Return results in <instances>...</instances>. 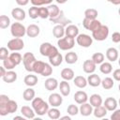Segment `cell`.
<instances>
[{
  "label": "cell",
  "instance_id": "obj_1",
  "mask_svg": "<svg viewBox=\"0 0 120 120\" xmlns=\"http://www.w3.org/2000/svg\"><path fill=\"white\" fill-rule=\"evenodd\" d=\"M31 105H32V108L34 109L36 114H38L39 116H42L45 113H47L48 111H49V109H50L49 108V106H50L49 102L44 101L41 98H38H38H35L32 100Z\"/></svg>",
  "mask_w": 120,
  "mask_h": 120
},
{
  "label": "cell",
  "instance_id": "obj_2",
  "mask_svg": "<svg viewBox=\"0 0 120 120\" xmlns=\"http://www.w3.org/2000/svg\"><path fill=\"white\" fill-rule=\"evenodd\" d=\"M18 110V104L15 100L9 99L6 104L0 105V115L6 116L9 113H14Z\"/></svg>",
  "mask_w": 120,
  "mask_h": 120
},
{
  "label": "cell",
  "instance_id": "obj_3",
  "mask_svg": "<svg viewBox=\"0 0 120 120\" xmlns=\"http://www.w3.org/2000/svg\"><path fill=\"white\" fill-rule=\"evenodd\" d=\"M75 45V38L71 37L65 36L62 38L57 40V46L62 51H68L71 50Z\"/></svg>",
  "mask_w": 120,
  "mask_h": 120
},
{
  "label": "cell",
  "instance_id": "obj_4",
  "mask_svg": "<svg viewBox=\"0 0 120 120\" xmlns=\"http://www.w3.org/2000/svg\"><path fill=\"white\" fill-rule=\"evenodd\" d=\"M109 27L107 25L101 24L99 28H98L97 30H95L94 32H92V38L95 40L98 41H103L105 40L108 36H109Z\"/></svg>",
  "mask_w": 120,
  "mask_h": 120
},
{
  "label": "cell",
  "instance_id": "obj_5",
  "mask_svg": "<svg viewBox=\"0 0 120 120\" xmlns=\"http://www.w3.org/2000/svg\"><path fill=\"white\" fill-rule=\"evenodd\" d=\"M39 52L42 56L50 57V56L57 53L58 49L55 46L52 45L50 42H43L39 47Z\"/></svg>",
  "mask_w": 120,
  "mask_h": 120
},
{
  "label": "cell",
  "instance_id": "obj_6",
  "mask_svg": "<svg viewBox=\"0 0 120 120\" xmlns=\"http://www.w3.org/2000/svg\"><path fill=\"white\" fill-rule=\"evenodd\" d=\"M36 61H37V59L33 52H27L22 55L23 67H24L25 70H27L28 72H33V67H34V64L36 63Z\"/></svg>",
  "mask_w": 120,
  "mask_h": 120
},
{
  "label": "cell",
  "instance_id": "obj_7",
  "mask_svg": "<svg viewBox=\"0 0 120 120\" xmlns=\"http://www.w3.org/2000/svg\"><path fill=\"white\" fill-rule=\"evenodd\" d=\"M10 33L14 38H23L26 35V27L21 22H13L10 25Z\"/></svg>",
  "mask_w": 120,
  "mask_h": 120
},
{
  "label": "cell",
  "instance_id": "obj_8",
  "mask_svg": "<svg viewBox=\"0 0 120 120\" xmlns=\"http://www.w3.org/2000/svg\"><path fill=\"white\" fill-rule=\"evenodd\" d=\"M8 48L9 51L12 52H19L24 48V42L22 38H14L8 40Z\"/></svg>",
  "mask_w": 120,
  "mask_h": 120
},
{
  "label": "cell",
  "instance_id": "obj_9",
  "mask_svg": "<svg viewBox=\"0 0 120 120\" xmlns=\"http://www.w3.org/2000/svg\"><path fill=\"white\" fill-rule=\"evenodd\" d=\"M76 42L81 47L88 48L93 43V38L87 34H79L76 38Z\"/></svg>",
  "mask_w": 120,
  "mask_h": 120
},
{
  "label": "cell",
  "instance_id": "obj_10",
  "mask_svg": "<svg viewBox=\"0 0 120 120\" xmlns=\"http://www.w3.org/2000/svg\"><path fill=\"white\" fill-rule=\"evenodd\" d=\"M82 25L83 27L86 29V30H89L91 32H94L95 30H97L98 28L100 27L101 25V22L97 20V19H87V18H84L82 20Z\"/></svg>",
  "mask_w": 120,
  "mask_h": 120
},
{
  "label": "cell",
  "instance_id": "obj_11",
  "mask_svg": "<svg viewBox=\"0 0 120 120\" xmlns=\"http://www.w3.org/2000/svg\"><path fill=\"white\" fill-rule=\"evenodd\" d=\"M48 102L52 107H59L63 103L62 95L58 93H52L48 98Z\"/></svg>",
  "mask_w": 120,
  "mask_h": 120
},
{
  "label": "cell",
  "instance_id": "obj_12",
  "mask_svg": "<svg viewBox=\"0 0 120 120\" xmlns=\"http://www.w3.org/2000/svg\"><path fill=\"white\" fill-rule=\"evenodd\" d=\"M73 98H74L75 102H76L77 104H80V105L82 104V103L87 102V100L89 99V98H88L86 92H84V91H82V90H79V91L75 92V94H74V96H73Z\"/></svg>",
  "mask_w": 120,
  "mask_h": 120
},
{
  "label": "cell",
  "instance_id": "obj_13",
  "mask_svg": "<svg viewBox=\"0 0 120 120\" xmlns=\"http://www.w3.org/2000/svg\"><path fill=\"white\" fill-rule=\"evenodd\" d=\"M96 68H97V64L92 59H87L82 64V69L87 74L94 73L95 70H96Z\"/></svg>",
  "mask_w": 120,
  "mask_h": 120
},
{
  "label": "cell",
  "instance_id": "obj_14",
  "mask_svg": "<svg viewBox=\"0 0 120 120\" xmlns=\"http://www.w3.org/2000/svg\"><path fill=\"white\" fill-rule=\"evenodd\" d=\"M103 105H104V107H105L109 112H113L115 109H117L118 101H117L114 98L109 97V98H107L104 100Z\"/></svg>",
  "mask_w": 120,
  "mask_h": 120
},
{
  "label": "cell",
  "instance_id": "obj_15",
  "mask_svg": "<svg viewBox=\"0 0 120 120\" xmlns=\"http://www.w3.org/2000/svg\"><path fill=\"white\" fill-rule=\"evenodd\" d=\"M11 16L16 21H23L26 17V13L21 8H14L11 10Z\"/></svg>",
  "mask_w": 120,
  "mask_h": 120
},
{
  "label": "cell",
  "instance_id": "obj_16",
  "mask_svg": "<svg viewBox=\"0 0 120 120\" xmlns=\"http://www.w3.org/2000/svg\"><path fill=\"white\" fill-rule=\"evenodd\" d=\"M39 33H40V28L37 24L32 23L26 27V35L29 38H36L39 35Z\"/></svg>",
  "mask_w": 120,
  "mask_h": 120
},
{
  "label": "cell",
  "instance_id": "obj_17",
  "mask_svg": "<svg viewBox=\"0 0 120 120\" xmlns=\"http://www.w3.org/2000/svg\"><path fill=\"white\" fill-rule=\"evenodd\" d=\"M119 57V53H118V50L115 49L114 47H111L108 48L106 51V58L110 61V62H115L116 60H118Z\"/></svg>",
  "mask_w": 120,
  "mask_h": 120
},
{
  "label": "cell",
  "instance_id": "obj_18",
  "mask_svg": "<svg viewBox=\"0 0 120 120\" xmlns=\"http://www.w3.org/2000/svg\"><path fill=\"white\" fill-rule=\"evenodd\" d=\"M50 21H51L52 22L55 23V24H61V25H63V26H65V25H67L68 23L71 22L70 20H68V19L65 17V15H64V11H63V10H61L60 14H59L56 18L50 19Z\"/></svg>",
  "mask_w": 120,
  "mask_h": 120
},
{
  "label": "cell",
  "instance_id": "obj_19",
  "mask_svg": "<svg viewBox=\"0 0 120 120\" xmlns=\"http://www.w3.org/2000/svg\"><path fill=\"white\" fill-rule=\"evenodd\" d=\"M79 109H80V113L82 116H89L90 114L93 113V111H94V107L88 102L81 104Z\"/></svg>",
  "mask_w": 120,
  "mask_h": 120
},
{
  "label": "cell",
  "instance_id": "obj_20",
  "mask_svg": "<svg viewBox=\"0 0 120 120\" xmlns=\"http://www.w3.org/2000/svg\"><path fill=\"white\" fill-rule=\"evenodd\" d=\"M65 33H66V36L75 38L79 35V28L75 24H68L65 27Z\"/></svg>",
  "mask_w": 120,
  "mask_h": 120
},
{
  "label": "cell",
  "instance_id": "obj_21",
  "mask_svg": "<svg viewBox=\"0 0 120 120\" xmlns=\"http://www.w3.org/2000/svg\"><path fill=\"white\" fill-rule=\"evenodd\" d=\"M87 82L92 87H98V86H99L101 84V79L98 74L91 73L87 77Z\"/></svg>",
  "mask_w": 120,
  "mask_h": 120
},
{
  "label": "cell",
  "instance_id": "obj_22",
  "mask_svg": "<svg viewBox=\"0 0 120 120\" xmlns=\"http://www.w3.org/2000/svg\"><path fill=\"white\" fill-rule=\"evenodd\" d=\"M58 87H59V90H60V94L63 97L69 96L70 91H71V88H70V84H69V82H68V81H65L64 80V81L60 82Z\"/></svg>",
  "mask_w": 120,
  "mask_h": 120
},
{
  "label": "cell",
  "instance_id": "obj_23",
  "mask_svg": "<svg viewBox=\"0 0 120 120\" xmlns=\"http://www.w3.org/2000/svg\"><path fill=\"white\" fill-rule=\"evenodd\" d=\"M44 86H45V88H46L48 91H53V90H55V89L59 86V82H58V81H57L55 78L50 77V78H48V79L45 81Z\"/></svg>",
  "mask_w": 120,
  "mask_h": 120
},
{
  "label": "cell",
  "instance_id": "obj_24",
  "mask_svg": "<svg viewBox=\"0 0 120 120\" xmlns=\"http://www.w3.org/2000/svg\"><path fill=\"white\" fill-rule=\"evenodd\" d=\"M21 113H22V115H23L27 119H34L35 115H36L34 109L32 107H29V106H22L21 108Z\"/></svg>",
  "mask_w": 120,
  "mask_h": 120
},
{
  "label": "cell",
  "instance_id": "obj_25",
  "mask_svg": "<svg viewBox=\"0 0 120 120\" xmlns=\"http://www.w3.org/2000/svg\"><path fill=\"white\" fill-rule=\"evenodd\" d=\"M60 75H61V77H62L63 80L68 81V82L73 80L74 77H75V73H74L73 69H71V68H63V69L61 70Z\"/></svg>",
  "mask_w": 120,
  "mask_h": 120
},
{
  "label": "cell",
  "instance_id": "obj_26",
  "mask_svg": "<svg viewBox=\"0 0 120 120\" xmlns=\"http://www.w3.org/2000/svg\"><path fill=\"white\" fill-rule=\"evenodd\" d=\"M73 83H74V85H75L76 87L81 88V89L85 88L86 85L88 84L87 79H86L85 77L82 76V75H79V76L74 77V79H73Z\"/></svg>",
  "mask_w": 120,
  "mask_h": 120
},
{
  "label": "cell",
  "instance_id": "obj_27",
  "mask_svg": "<svg viewBox=\"0 0 120 120\" xmlns=\"http://www.w3.org/2000/svg\"><path fill=\"white\" fill-rule=\"evenodd\" d=\"M63 60H64L63 59V55L59 52L57 53H55V54H53V55H52V56L49 57V62H50V64L52 67H58V66H60L62 64Z\"/></svg>",
  "mask_w": 120,
  "mask_h": 120
},
{
  "label": "cell",
  "instance_id": "obj_28",
  "mask_svg": "<svg viewBox=\"0 0 120 120\" xmlns=\"http://www.w3.org/2000/svg\"><path fill=\"white\" fill-rule=\"evenodd\" d=\"M52 35L54 38H62L63 37L66 36L65 33V26L61 25V24H55L54 27L52 28Z\"/></svg>",
  "mask_w": 120,
  "mask_h": 120
},
{
  "label": "cell",
  "instance_id": "obj_29",
  "mask_svg": "<svg viewBox=\"0 0 120 120\" xmlns=\"http://www.w3.org/2000/svg\"><path fill=\"white\" fill-rule=\"evenodd\" d=\"M17 73L13 70H8L7 73L2 77V80L7 83H12L17 80Z\"/></svg>",
  "mask_w": 120,
  "mask_h": 120
},
{
  "label": "cell",
  "instance_id": "obj_30",
  "mask_svg": "<svg viewBox=\"0 0 120 120\" xmlns=\"http://www.w3.org/2000/svg\"><path fill=\"white\" fill-rule=\"evenodd\" d=\"M89 103L95 108V107H98V106H100L102 105L103 103V99H102V97L99 95V94H93L90 96L89 98Z\"/></svg>",
  "mask_w": 120,
  "mask_h": 120
},
{
  "label": "cell",
  "instance_id": "obj_31",
  "mask_svg": "<svg viewBox=\"0 0 120 120\" xmlns=\"http://www.w3.org/2000/svg\"><path fill=\"white\" fill-rule=\"evenodd\" d=\"M47 8H48V10H49V18H50V19L56 18V17L60 14V12H61V9L58 8L57 5L50 4Z\"/></svg>",
  "mask_w": 120,
  "mask_h": 120
},
{
  "label": "cell",
  "instance_id": "obj_32",
  "mask_svg": "<svg viewBox=\"0 0 120 120\" xmlns=\"http://www.w3.org/2000/svg\"><path fill=\"white\" fill-rule=\"evenodd\" d=\"M23 82H24L25 85H27L28 87H33L38 83V77L36 75H33V74L30 73V74H28V75H26L24 77Z\"/></svg>",
  "mask_w": 120,
  "mask_h": 120
},
{
  "label": "cell",
  "instance_id": "obj_33",
  "mask_svg": "<svg viewBox=\"0 0 120 120\" xmlns=\"http://www.w3.org/2000/svg\"><path fill=\"white\" fill-rule=\"evenodd\" d=\"M107 112H108V110L104 107V105H100V106H98V107L94 108L93 114L97 118H102L107 114Z\"/></svg>",
  "mask_w": 120,
  "mask_h": 120
},
{
  "label": "cell",
  "instance_id": "obj_34",
  "mask_svg": "<svg viewBox=\"0 0 120 120\" xmlns=\"http://www.w3.org/2000/svg\"><path fill=\"white\" fill-rule=\"evenodd\" d=\"M22 98L25 101H32L36 98V92L32 87L26 88L22 93Z\"/></svg>",
  "mask_w": 120,
  "mask_h": 120
},
{
  "label": "cell",
  "instance_id": "obj_35",
  "mask_svg": "<svg viewBox=\"0 0 120 120\" xmlns=\"http://www.w3.org/2000/svg\"><path fill=\"white\" fill-rule=\"evenodd\" d=\"M65 61L67 64L72 65L78 61V54L75 52H68L65 55Z\"/></svg>",
  "mask_w": 120,
  "mask_h": 120
},
{
  "label": "cell",
  "instance_id": "obj_36",
  "mask_svg": "<svg viewBox=\"0 0 120 120\" xmlns=\"http://www.w3.org/2000/svg\"><path fill=\"white\" fill-rule=\"evenodd\" d=\"M101 85L105 90H110L114 85V81L111 77H105L103 80H101Z\"/></svg>",
  "mask_w": 120,
  "mask_h": 120
},
{
  "label": "cell",
  "instance_id": "obj_37",
  "mask_svg": "<svg viewBox=\"0 0 120 120\" xmlns=\"http://www.w3.org/2000/svg\"><path fill=\"white\" fill-rule=\"evenodd\" d=\"M99 70L101 73H103L105 75L110 74L112 71V66L110 62H103L99 66Z\"/></svg>",
  "mask_w": 120,
  "mask_h": 120
},
{
  "label": "cell",
  "instance_id": "obj_38",
  "mask_svg": "<svg viewBox=\"0 0 120 120\" xmlns=\"http://www.w3.org/2000/svg\"><path fill=\"white\" fill-rule=\"evenodd\" d=\"M47 114H48L49 118L53 119V120L59 119V118L61 117V112H60V111L57 109V107H52L51 109H49Z\"/></svg>",
  "mask_w": 120,
  "mask_h": 120
},
{
  "label": "cell",
  "instance_id": "obj_39",
  "mask_svg": "<svg viewBox=\"0 0 120 120\" xmlns=\"http://www.w3.org/2000/svg\"><path fill=\"white\" fill-rule=\"evenodd\" d=\"M45 62L43 61H40V60H37L36 63L34 64V67H33V72H35L36 74H40L42 73V70L45 67Z\"/></svg>",
  "mask_w": 120,
  "mask_h": 120
},
{
  "label": "cell",
  "instance_id": "obj_40",
  "mask_svg": "<svg viewBox=\"0 0 120 120\" xmlns=\"http://www.w3.org/2000/svg\"><path fill=\"white\" fill-rule=\"evenodd\" d=\"M98 15V12L95 8H87L84 11V18H87V19H92V20L97 19Z\"/></svg>",
  "mask_w": 120,
  "mask_h": 120
},
{
  "label": "cell",
  "instance_id": "obj_41",
  "mask_svg": "<svg viewBox=\"0 0 120 120\" xmlns=\"http://www.w3.org/2000/svg\"><path fill=\"white\" fill-rule=\"evenodd\" d=\"M28 15L31 19H37L39 17V7L32 6L28 9Z\"/></svg>",
  "mask_w": 120,
  "mask_h": 120
},
{
  "label": "cell",
  "instance_id": "obj_42",
  "mask_svg": "<svg viewBox=\"0 0 120 120\" xmlns=\"http://www.w3.org/2000/svg\"><path fill=\"white\" fill-rule=\"evenodd\" d=\"M9 25H11L10 24V19L7 15H1L0 16V28L6 29Z\"/></svg>",
  "mask_w": 120,
  "mask_h": 120
},
{
  "label": "cell",
  "instance_id": "obj_43",
  "mask_svg": "<svg viewBox=\"0 0 120 120\" xmlns=\"http://www.w3.org/2000/svg\"><path fill=\"white\" fill-rule=\"evenodd\" d=\"M104 58H105V55L102 53V52H95L93 55H92V60L97 64V65H100L101 63L104 62Z\"/></svg>",
  "mask_w": 120,
  "mask_h": 120
},
{
  "label": "cell",
  "instance_id": "obj_44",
  "mask_svg": "<svg viewBox=\"0 0 120 120\" xmlns=\"http://www.w3.org/2000/svg\"><path fill=\"white\" fill-rule=\"evenodd\" d=\"M9 58L15 63L16 66L20 65L21 62L22 61V54L20 52H11L9 54Z\"/></svg>",
  "mask_w": 120,
  "mask_h": 120
},
{
  "label": "cell",
  "instance_id": "obj_45",
  "mask_svg": "<svg viewBox=\"0 0 120 120\" xmlns=\"http://www.w3.org/2000/svg\"><path fill=\"white\" fill-rule=\"evenodd\" d=\"M67 112L70 116H74V115H77L80 112V109L75 104H69L68 107V109H67Z\"/></svg>",
  "mask_w": 120,
  "mask_h": 120
},
{
  "label": "cell",
  "instance_id": "obj_46",
  "mask_svg": "<svg viewBox=\"0 0 120 120\" xmlns=\"http://www.w3.org/2000/svg\"><path fill=\"white\" fill-rule=\"evenodd\" d=\"M3 66L6 68L7 70H12V69L16 67L15 63L9 58V56H8V58H6V59L3 60Z\"/></svg>",
  "mask_w": 120,
  "mask_h": 120
},
{
  "label": "cell",
  "instance_id": "obj_47",
  "mask_svg": "<svg viewBox=\"0 0 120 120\" xmlns=\"http://www.w3.org/2000/svg\"><path fill=\"white\" fill-rule=\"evenodd\" d=\"M52 66L51 64L46 63L45 64V67H44V68L42 70L41 76H43V77H49V76L52 75Z\"/></svg>",
  "mask_w": 120,
  "mask_h": 120
},
{
  "label": "cell",
  "instance_id": "obj_48",
  "mask_svg": "<svg viewBox=\"0 0 120 120\" xmlns=\"http://www.w3.org/2000/svg\"><path fill=\"white\" fill-rule=\"evenodd\" d=\"M53 0H30L31 4L33 6H37V7H42L44 5H50L52 4Z\"/></svg>",
  "mask_w": 120,
  "mask_h": 120
},
{
  "label": "cell",
  "instance_id": "obj_49",
  "mask_svg": "<svg viewBox=\"0 0 120 120\" xmlns=\"http://www.w3.org/2000/svg\"><path fill=\"white\" fill-rule=\"evenodd\" d=\"M39 18H41V19H48L49 18V10H48V8L39 7Z\"/></svg>",
  "mask_w": 120,
  "mask_h": 120
},
{
  "label": "cell",
  "instance_id": "obj_50",
  "mask_svg": "<svg viewBox=\"0 0 120 120\" xmlns=\"http://www.w3.org/2000/svg\"><path fill=\"white\" fill-rule=\"evenodd\" d=\"M8 56H9L8 48L1 47V48H0V59H1V60H4V59L8 58Z\"/></svg>",
  "mask_w": 120,
  "mask_h": 120
},
{
  "label": "cell",
  "instance_id": "obj_51",
  "mask_svg": "<svg viewBox=\"0 0 120 120\" xmlns=\"http://www.w3.org/2000/svg\"><path fill=\"white\" fill-rule=\"evenodd\" d=\"M112 41L114 43H119L120 42V33L119 32H113L112 34Z\"/></svg>",
  "mask_w": 120,
  "mask_h": 120
},
{
  "label": "cell",
  "instance_id": "obj_52",
  "mask_svg": "<svg viewBox=\"0 0 120 120\" xmlns=\"http://www.w3.org/2000/svg\"><path fill=\"white\" fill-rule=\"evenodd\" d=\"M111 119L112 120H120V109H115L112 115H111Z\"/></svg>",
  "mask_w": 120,
  "mask_h": 120
},
{
  "label": "cell",
  "instance_id": "obj_53",
  "mask_svg": "<svg viewBox=\"0 0 120 120\" xmlns=\"http://www.w3.org/2000/svg\"><path fill=\"white\" fill-rule=\"evenodd\" d=\"M112 78H113V80L120 82V68H116L112 72Z\"/></svg>",
  "mask_w": 120,
  "mask_h": 120
},
{
  "label": "cell",
  "instance_id": "obj_54",
  "mask_svg": "<svg viewBox=\"0 0 120 120\" xmlns=\"http://www.w3.org/2000/svg\"><path fill=\"white\" fill-rule=\"evenodd\" d=\"M9 100V98L7 95H0V105H4L6 104L8 101Z\"/></svg>",
  "mask_w": 120,
  "mask_h": 120
},
{
  "label": "cell",
  "instance_id": "obj_55",
  "mask_svg": "<svg viewBox=\"0 0 120 120\" xmlns=\"http://www.w3.org/2000/svg\"><path fill=\"white\" fill-rule=\"evenodd\" d=\"M15 1H16L17 5H19L21 7H24L30 2V0H15Z\"/></svg>",
  "mask_w": 120,
  "mask_h": 120
},
{
  "label": "cell",
  "instance_id": "obj_56",
  "mask_svg": "<svg viewBox=\"0 0 120 120\" xmlns=\"http://www.w3.org/2000/svg\"><path fill=\"white\" fill-rule=\"evenodd\" d=\"M7 69H6V68L4 67V66H2V67H0V77L2 78L6 73H7Z\"/></svg>",
  "mask_w": 120,
  "mask_h": 120
},
{
  "label": "cell",
  "instance_id": "obj_57",
  "mask_svg": "<svg viewBox=\"0 0 120 120\" xmlns=\"http://www.w3.org/2000/svg\"><path fill=\"white\" fill-rule=\"evenodd\" d=\"M107 1L110 2V3H112V5H115V6L120 5V0H107Z\"/></svg>",
  "mask_w": 120,
  "mask_h": 120
},
{
  "label": "cell",
  "instance_id": "obj_58",
  "mask_svg": "<svg viewBox=\"0 0 120 120\" xmlns=\"http://www.w3.org/2000/svg\"><path fill=\"white\" fill-rule=\"evenodd\" d=\"M56 1V3H58V4H65V3H67L68 0H55Z\"/></svg>",
  "mask_w": 120,
  "mask_h": 120
},
{
  "label": "cell",
  "instance_id": "obj_59",
  "mask_svg": "<svg viewBox=\"0 0 120 120\" xmlns=\"http://www.w3.org/2000/svg\"><path fill=\"white\" fill-rule=\"evenodd\" d=\"M60 119H61V120H64V119H68V120H70V116H68V115H66V116H62V117H60Z\"/></svg>",
  "mask_w": 120,
  "mask_h": 120
},
{
  "label": "cell",
  "instance_id": "obj_60",
  "mask_svg": "<svg viewBox=\"0 0 120 120\" xmlns=\"http://www.w3.org/2000/svg\"><path fill=\"white\" fill-rule=\"evenodd\" d=\"M24 118H25V117H24L23 115H22V116H15V117H14V120H15V119H24Z\"/></svg>",
  "mask_w": 120,
  "mask_h": 120
},
{
  "label": "cell",
  "instance_id": "obj_61",
  "mask_svg": "<svg viewBox=\"0 0 120 120\" xmlns=\"http://www.w3.org/2000/svg\"><path fill=\"white\" fill-rule=\"evenodd\" d=\"M118 65H119V67H120V58H118Z\"/></svg>",
  "mask_w": 120,
  "mask_h": 120
},
{
  "label": "cell",
  "instance_id": "obj_62",
  "mask_svg": "<svg viewBox=\"0 0 120 120\" xmlns=\"http://www.w3.org/2000/svg\"><path fill=\"white\" fill-rule=\"evenodd\" d=\"M118 105L120 106V98H119V100H118Z\"/></svg>",
  "mask_w": 120,
  "mask_h": 120
},
{
  "label": "cell",
  "instance_id": "obj_63",
  "mask_svg": "<svg viewBox=\"0 0 120 120\" xmlns=\"http://www.w3.org/2000/svg\"><path fill=\"white\" fill-rule=\"evenodd\" d=\"M118 89H119V92H120V83H119V85H118Z\"/></svg>",
  "mask_w": 120,
  "mask_h": 120
},
{
  "label": "cell",
  "instance_id": "obj_64",
  "mask_svg": "<svg viewBox=\"0 0 120 120\" xmlns=\"http://www.w3.org/2000/svg\"><path fill=\"white\" fill-rule=\"evenodd\" d=\"M118 13H119V15H120V8H119V9H118Z\"/></svg>",
  "mask_w": 120,
  "mask_h": 120
}]
</instances>
